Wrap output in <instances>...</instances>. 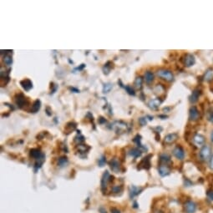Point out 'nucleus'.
<instances>
[{"label": "nucleus", "instance_id": "nucleus-19", "mask_svg": "<svg viewBox=\"0 0 213 213\" xmlns=\"http://www.w3.org/2000/svg\"><path fill=\"white\" fill-rule=\"evenodd\" d=\"M76 125H77V124L74 121H70V122L67 123V125H65V128H64V133L70 134L73 130H75Z\"/></svg>", "mask_w": 213, "mask_h": 213}, {"label": "nucleus", "instance_id": "nucleus-35", "mask_svg": "<svg viewBox=\"0 0 213 213\" xmlns=\"http://www.w3.org/2000/svg\"><path fill=\"white\" fill-rule=\"evenodd\" d=\"M139 122L141 124V125L144 126L147 124V120H146V118L145 117H141V118L139 119Z\"/></svg>", "mask_w": 213, "mask_h": 213}, {"label": "nucleus", "instance_id": "nucleus-36", "mask_svg": "<svg viewBox=\"0 0 213 213\" xmlns=\"http://www.w3.org/2000/svg\"><path fill=\"white\" fill-rule=\"evenodd\" d=\"M207 196H208V198H209L210 200L213 201V190H209V191L207 192Z\"/></svg>", "mask_w": 213, "mask_h": 213}, {"label": "nucleus", "instance_id": "nucleus-17", "mask_svg": "<svg viewBox=\"0 0 213 213\" xmlns=\"http://www.w3.org/2000/svg\"><path fill=\"white\" fill-rule=\"evenodd\" d=\"M178 139V135L177 133H172V134H168L165 136L164 141L166 144H172L176 141Z\"/></svg>", "mask_w": 213, "mask_h": 213}, {"label": "nucleus", "instance_id": "nucleus-24", "mask_svg": "<svg viewBox=\"0 0 213 213\" xmlns=\"http://www.w3.org/2000/svg\"><path fill=\"white\" fill-rule=\"evenodd\" d=\"M141 151L140 149H137V148H133V149L130 150V151H129V155H131L132 157H134V158L140 157L141 155Z\"/></svg>", "mask_w": 213, "mask_h": 213}, {"label": "nucleus", "instance_id": "nucleus-1", "mask_svg": "<svg viewBox=\"0 0 213 213\" xmlns=\"http://www.w3.org/2000/svg\"><path fill=\"white\" fill-rule=\"evenodd\" d=\"M157 75L158 77H160L161 79L166 80V81H168V82H171V81H173L174 80V75L172 74V72L169 70H165V69H161V70H159L157 71Z\"/></svg>", "mask_w": 213, "mask_h": 213}, {"label": "nucleus", "instance_id": "nucleus-7", "mask_svg": "<svg viewBox=\"0 0 213 213\" xmlns=\"http://www.w3.org/2000/svg\"><path fill=\"white\" fill-rule=\"evenodd\" d=\"M200 118V113L196 106H191L189 110V119L192 121H196Z\"/></svg>", "mask_w": 213, "mask_h": 213}, {"label": "nucleus", "instance_id": "nucleus-3", "mask_svg": "<svg viewBox=\"0 0 213 213\" xmlns=\"http://www.w3.org/2000/svg\"><path fill=\"white\" fill-rule=\"evenodd\" d=\"M14 102H15L16 106L20 109L24 108L26 105H28V100L24 96V94H22V93H19V94H17L15 95Z\"/></svg>", "mask_w": 213, "mask_h": 213}, {"label": "nucleus", "instance_id": "nucleus-29", "mask_svg": "<svg viewBox=\"0 0 213 213\" xmlns=\"http://www.w3.org/2000/svg\"><path fill=\"white\" fill-rule=\"evenodd\" d=\"M112 87H113L112 84H104V87H103V92H104V93H108V92H109V91L111 90Z\"/></svg>", "mask_w": 213, "mask_h": 213}, {"label": "nucleus", "instance_id": "nucleus-2", "mask_svg": "<svg viewBox=\"0 0 213 213\" xmlns=\"http://www.w3.org/2000/svg\"><path fill=\"white\" fill-rule=\"evenodd\" d=\"M212 156V149L211 146L208 145H205L201 147L200 151V157L202 161H207L211 159Z\"/></svg>", "mask_w": 213, "mask_h": 213}, {"label": "nucleus", "instance_id": "nucleus-28", "mask_svg": "<svg viewBox=\"0 0 213 213\" xmlns=\"http://www.w3.org/2000/svg\"><path fill=\"white\" fill-rule=\"evenodd\" d=\"M109 61L107 62L106 64H105L104 68H103V71H104V73H105L106 74H108L109 73L110 70L113 68V64H111V65H109Z\"/></svg>", "mask_w": 213, "mask_h": 213}, {"label": "nucleus", "instance_id": "nucleus-6", "mask_svg": "<svg viewBox=\"0 0 213 213\" xmlns=\"http://www.w3.org/2000/svg\"><path fill=\"white\" fill-rule=\"evenodd\" d=\"M111 178H113L109 173L108 171H106L105 173L103 174L102 176V178H101V189L104 191L106 189L107 185L108 183L111 180Z\"/></svg>", "mask_w": 213, "mask_h": 213}, {"label": "nucleus", "instance_id": "nucleus-15", "mask_svg": "<svg viewBox=\"0 0 213 213\" xmlns=\"http://www.w3.org/2000/svg\"><path fill=\"white\" fill-rule=\"evenodd\" d=\"M161 103H162V100L160 98H157V99H154V100H150V102L148 103V106L150 107L151 109H157L159 108V106H161Z\"/></svg>", "mask_w": 213, "mask_h": 213}, {"label": "nucleus", "instance_id": "nucleus-33", "mask_svg": "<svg viewBox=\"0 0 213 213\" xmlns=\"http://www.w3.org/2000/svg\"><path fill=\"white\" fill-rule=\"evenodd\" d=\"M106 157L105 156H101L100 159H99V161H98V164L100 166H104L106 165Z\"/></svg>", "mask_w": 213, "mask_h": 213}, {"label": "nucleus", "instance_id": "nucleus-38", "mask_svg": "<svg viewBox=\"0 0 213 213\" xmlns=\"http://www.w3.org/2000/svg\"><path fill=\"white\" fill-rule=\"evenodd\" d=\"M210 168L213 170V155L211 156V159H210Z\"/></svg>", "mask_w": 213, "mask_h": 213}, {"label": "nucleus", "instance_id": "nucleus-41", "mask_svg": "<svg viewBox=\"0 0 213 213\" xmlns=\"http://www.w3.org/2000/svg\"><path fill=\"white\" fill-rule=\"evenodd\" d=\"M71 90H74V91H75V93H79L80 92V90H78L77 89H74V88H70Z\"/></svg>", "mask_w": 213, "mask_h": 213}, {"label": "nucleus", "instance_id": "nucleus-11", "mask_svg": "<svg viewBox=\"0 0 213 213\" xmlns=\"http://www.w3.org/2000/svg\"><path fill=\"white\" fill-rule=\"evenodd\" d=\"M109 166L114 172L115 173L120 172V163L116 158H114L109 161Z\"/></svg>", "mask_w": 213, "mask_h": 213}, {"label": "nucleus", "instance_id": "nucleus-18", "mask_svg": "<svg viewBox=\"0 0 213 213\" xmlns=\"http://www.w3.org/2000/svg\"><path fill=\"white\" fill-rule=\"evenodd\" d=\"M141 191L142 188H139V187H136L135 186H132L130 188V198H134L135 196L139 195Z\"/></svg>", "mask_w": 213, "mask_h": 213}, {"label": "nucleus", "instance_id": "nucleus-30", "mask_svg": "<svg viewBox=\"0 0 213 213\" xmlns=\"http://www.w3.org/2000/svg\"><path fill=\"white\" fill-rule=\"evenodd\" d=\"M212 72L211 70H209L206 73V74H205V80H206V81H209V80H211L212 79Z\"/></svg>", "mask_w": 213, "mask_h": 213}, {"label": "nucleus", "instance_id": "nucleus-31", "mask_svg": "<svg viewBox=\"0 0 213 213\" xmlns=\"http://www.w3.org/2000/svg\"><path fill=\"white\" fill-rule=\"evenodd\" d=\"M125 90L128 92V94L130 95H135V90H134V89L130 86V85H126V86H125Z\"/></svg>", "mask_w": 213, "mask_h": 213}, {"label": "nucleus", "instance_id": "nucleus-34", "mask_svg": "<svg viewBox=\"0 0 213 213\" xmlns=\"http://www.w3.org/2000/svg\"><path fill=\"white\" fill-rule=\"evenodd\" d=\"M122 190V186H114L112 187V191L114 193H119Z\"/></svg>", "mask_w": 213, "mask_h": 213}, {"label": "nucleus", "instance_id": "nucleus-5", "mask_svg": "<svg viewBox=\"0 0 213 213\" xmlns=\"http://www.w3.org/2000/svg\"><path fill=\"white\" fill-rule=\"evenodd\" d=\"M182 61H183V64L186 67H190L195 64L196 59H195L194 55H192L190 54H186L184 55Z\"/></svg>", "mask_w": 213, "mask_h": 213}, {"label": "nucleus", "instance_id": "nucleus-14", "mask_svg": "<svg viewBox=\"0 0 213 213\" xmlns=\"http://www.w3.org/2000/svg\"><path fill=\"white\" fill-rule=\"evenodd\" d=\"M200 95H201V90L198 89V88H197V89H195V90L192 91L190 96V101L191 103H196V102L198 100Z\"/></svg>", "mask_w": 213, "mask_h": 213}, {"label": "nucleus", "instance_id": "nucleus-16", "mask_svg": "<svg viewBox=\"0 0 213 213\" xmlns=\"http://www.w3.org/2000/svg\"><path fill=\"white\" fill-rule=\"evenodd\" d=\"M158 171L161 177H166L171 173V169L167 165H161L159 166Z\"/></svg>", "mask_w": 213, "mask_h": 213}, {"label": "nucleus", "instance_id": "nucleus-20", "mask_svg": "<svg viewBox=\"0 0 213 213\" xmlns=\"http://www.w3.org/2000/svg\"><path fill=\"white\" fill-rule=\"evenodd\" d=\"M41 107V101L39 100H36L33 103V106L30 109V113H37Z\"/></svg>", "mask_w": 213, "mask_h": 213}, {"label": "nucleus", "instance_id": "nucleus-22", "mask_svg": "<svg viewBox=\"0 0 213 213\" xmlns=\"http://www.w3.org/2000/svg\"><path fill=\"white\" fill-rule=\"evenodd\" d=\"M154 74L151 71H146L145 74V80L147 84H151L154 80Z\"/></svg>", "mask_w": 213, "mask_h": 213}, {"label": "nucleus", "instance_id": "nucleus-8", "mask_svg": "<svg viewBox=\"0 0 213 213\" xmlns=\"http://www.w3.org/2000/svg\"><path fill=\"white\" fill-rule=\"evenodd\" d=\"M184 207L186 213H195L196 211V204L192 201H186Z\"/></svg>", "mask_w": 213, "mask_h": 213}, {"label": "nucleus", "instance_id": "nucleus-43", "mask_svg": "<svg viewBox=\"0 0 213 213\" xmlns=\"http://www.w3.org/2000/svg\"><path fill=\"white\" fill-rule=\"evenodd\" d=\"M211 141L213 143V131L212 132V134H211Z\"/></svg>", "mask_w": 213, "mask_h": 213}, {"label": "nucleus", "instance_id": "nucleus-21", "mask_svg": "<svg viewBox=\"0 0 213 213\" xmlns=\"http://www.w3.org/2000/svg\"><path fill=\"white\" fill-rule=\"evenodd\" d=\"M160 161L162 163V165H168L171 162L170 155L167 154H161L160 155Z\"/></svg>", "mask_w": 213, "mask_h": 213}, {"label": "nucleus", "instance_id": "nucleus-39", "mask_svg": "<svg viewBox=\"0 0 213 213\" xmlns=\"http://www.w3.org/2000/svg\"><path fill=\"white\" fill-rule=\"evenodd\" d=\"M110 211H111V213H120V212L116 208H111Z\"/></svg>", "mask_w": 213, "mask_h": 213}, {"label": "nucleus", "instance_id": "nucleus-23", "mask_svg": "<svg viewBox=\"0 0 213 213\" xmlns=\"http://www.w3.org/2000/svg\"><path fill=\"white\" fill-rule=\"evenodd\" d=\"M133 141L137 145V146H138L139 148L142 149L143 151H147V148L145 147V146H143V145L141 144V136L140 135H137L134 138Z\"/></svg>", "mask_w": 213, "mask_h": 213}, {"label": "nucleus", "instance_id": "nucleus-42", "mask_svg": "<svg viewBox=\"0 0 213 213\" xmlns=\"http://www.w3.org/2000/svg\"><path fill=\"white\" fill-rule=\"evenodd\" d=\"M100 212H101L100 213H106V212L103 208H100Z\"/></svg>", "mask_w": 213, "mask_h": 213}, {"label": "nucleus", "instance_id": "nucleus-27", "mask_svg": "<svg viewBox=\"0 0 213 213\" xmlns=\"http://www.w3.org/2000/svg\"><path fill=\"white\" fill-rule=\"evenodd\" d=\"M3 61H4V63H5L8 66H10L13 63L12 56H11L10 54H6V55L3 57Z\"/></svg>", "mask_w": 213, "mask_h": 213}, {"label": "nucleus", "instance_id": "nucleus-10", "mask_svg": "<svg viewBox=\"0 0 213 213\" xmlns=\"http://www.w3.org/2000/svg\"><path fill=\"white\" fill-rule=\"evenodd\" d=\"M173 155L177 158L178 160H183L185 158V151L181 146H176L173 150Z\"/></svg>", "mask_w": 213, "mask_h": 213}, {"label": "nucleus", "instance_id": "nucleus-26", "mask_svg": "<svg viewBox=\"0 0 213 213\" xmlns=\"http://www.w3.org/2000/svg\"><path fill=\"white\" fill-rule=\"evenodd\" d=\"M142 82H143V80H142L141 77H137L136 79H135V87L136 88V89H139V90H141L142 87Z\"/></svg>", "mask_w": 213, "mask_h": 213}, {"label": "nucleus", "instance_id": "nucleus-25", "mask_svg": "<svg viewBox=\"0 0 213 213\" xmlns=\"http://www.w3.org/2000/svg\"><path fill=\"white\" fill-rule=\"evenodd\" d=\"M68 162H69L68 158L66 156H62L58 160V166L59 167H64L68 165Z\"/></svg>", "mask_w": 213, "mask_h": 213}, {"label": "nucleus", "instance_id": "nucleus-12", "mask_svg": "<svg viewBox=\"0 0 213 213\" xmlns=\"http://www.w3.org/2000/svg\"><path fill=\"white\" fill-rule=\"evenodd\" d=\"M151 156V155H150L145 157L141 161V163L138 165V169H147L148 170L151 167V161H150Z\"/></svg>", "mask_w": 213, "mask_h": 213}, {"label": "nucleus", "instance_id": "nucleus-13", "mask_svg": "<svg viewBox=\"0 0 213 213\" xmlns=\"http://www.w3.org/2000/svg\"><path fill=\"white\" fill-rule=\"evenodd\" d=\"M20 84L23 87V89L26 91H29L33 88V83L29 79H24L23 80H21Z\"/></svg>", "mask_w": 213, "mask_h": 213}, {"label": "nucleus", "instance_id": "nucleus-40", "mask_svg": "<svg viewBox=\"0 0 213 213\" xmlns=\"http://www.w3.org/2000/svg\"><path fill=\"white\" fill-rule=\"evenodd\" d=\"M99 122H100V124H102L104 122H106V119H104L103 117H100L99 119Z\"/></svg>", "mask_w": 213, "mask_h": 213}, {"label": "nucleus", "instance_id": "nucleus-37", "mask_svg": "<svg viewBox=\"0 0 213 213\" xmlns=\"http://www.w3.org/2000/svg\"><path fill=\"white\" fill-rule=\"evenodd\" d=\"M208 119H209V120L213 123V111L212 112H211L210 114H209V116H208Z\"/></svg>", "mask_w": 213, "mask_h": 213}, {"label": "nucleus", "instance_id": "nucleus-4", "mask_svg": "<svg viewBox=\"0 0 213 213\" xmlns=\"http://www.w3.org/2000/svg\"><path fill=\"white\" fill-rule=\"evenodd\" d=\"M30 156L32 157V158H34V159H35L36 161H44V155L43 154L42 152H41V151L40 150H38V149H32V150H30Z\"/></svg>", "mask_w": 213, "mask_h": 213}, {"label": "nucleus", "instance_id": "nucleus-44", "mask_svg": "<svg viewBox=\"0 0 213 213\" xmlns=\"http://www.w3.org/2000/svg\"><path fill=\"white\" fill-rule=\"evenodd\" d=\"M157 213H161V212H157Z\"/></svg>", "mask_w": 213, "mask_h": 213}, {"label": "nucleus", "instance_id": "nucleus-32", "mask_svg": "<svg viewBox=\"0 0 213 213\" xmlns=\"http://www.w3.org/2000/svg\"><path fill=\"white\" fill-rule=\"evenodd\" d=\"M74 141L80 144L81 142L84 141V137L83 135H79L76 137H74Z\"/></svg>", "mask_w": 213, "mask_h": 213}, {"label": "nucleus", "instance_id": "nucleus-9", "mask_svg": "<svg viewBox=\"0 0 213 213\" xmlns=\"http://www.w3.org/2000/svg\"><path fill=\"white\" fill-rule=\"evenodd\" d=\"M205 141H206L205 137L202 135H200V134H196L193 136V142L197 147H202L203 145H204Z\"/></svg>", "mask_w": 213, "mask_h": 213}]
</instances>
